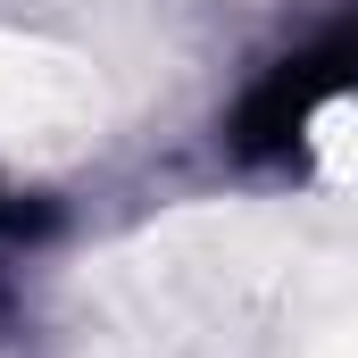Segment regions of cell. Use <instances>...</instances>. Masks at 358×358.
<instances>
[{
	"label": "cell",
	"instance_id": "6da1fadb",
	"mask_svg": "<svg viewBox=\"0 0 358 358\" xmlns=\"http://www.w3.org/2000/svg\"><path fill=\"white\" fill-rule=\"evenodd\" d=\"M334 92H358V17L334 25V34H317L308 50H292L267 84L242 100V117H234V150H242V159H283V150L300 142V125H308Z\"/></svg>",
	"mask_w": 358,
	"mask_h": 358
}]
</instances>
